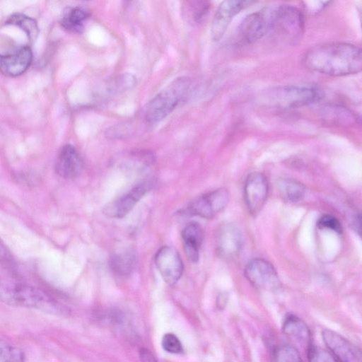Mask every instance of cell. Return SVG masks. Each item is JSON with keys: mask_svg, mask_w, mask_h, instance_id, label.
<instances>
[{"mask_svg": "<svg viewBox=\"0 0 362 362\" xmlns=\"http://www.w3.org/2000/svg\"><path fill=\"white\" fill-rule=\"evenodd\" d=\"M302 64L307 69L324 75L355 74L361 71V49L347 42L317 45L304 53Z\"/></svg>", "mask_w": 362, "mask_h": 362, "instance_id": "1", "label": "cell"}, {"mask_svg": "<svg viewBox=\"0 0 362 362\" xmlns=\"http://www.w3.org/2000/svg\"><path fill=\"white\" fill-rule=\"evenodd\" d=\"M0 302L63 315L67 310L44 291L27 284L0 278Z\"/></svg>", "mask_w": 362, "mask_h": 362, "instance_id": "2", "label": "cell"}, {"mask_svg": "<svg viewBox=\"0 0 362 362\" xmlns=\"http://www.w3.org/2000/svg\"><path fill=\"white\" fill-rule=\"evenodd\" d=\"M322 98L321 90L312 84L276 87L262 97L266 105L278 109H292L313 104Z\"/></svg>", "mask_w": 362, "mask_h": 362, "instance_id": "3", "label": "cell"}, {"mask_svg": "<svg viewBox=\"0 0 362 362\" xmlns=\"http://www.w3.org/2000/svg\"><path fill=\"white\" fill-rule=\"evenodd\" d=\"M189 86L190 79L187 76L173 80L147 104L145 110L146 121L154 124L165 119L178 105Z\"/></svg>", "mask_w": 362, "mask_h": 362, "instance_id": "4", "label": "cell"}, {"mask_svg": "<svg viewBox=\"0 0 362 362\" xmlns=\"http://www.w3.org/2000/svg\"><path fill=\"white\" fill-rule=\"evenodd\" d=\"M305 30L303 13L291 5L272 7L270 31L281 41L295 44L302 37Z\"/></svg>", "mask_w": 362, "mask_h": 362, "instance_id": "5", "label": "cell"}, {"mask_svg": "<svg viewBox=\"0 0 362 362\" xmlns=\"http://www.w3.org/2000/svg\"><path fill=\"white\" fill-rule=\"evenodd\" d=\"M272 7L247 15L238 30V40L241 44H252L270 31Z\"/></svg>", "mask_w": 362, "mask_h": 362, "instance_id": "6", "label": "cell"}, {"mask_svg": "<svg viewBox=\"0 0 362 362\" xmlns=\"http://www.w3.org/2000/svg\"><path fill=\"white\" fill-rule=\"evenodd\" d=\"M229 193L226 189L220 188L199 196L185 209L190 216L211 218L221 212L228 204Z\"/></svg>", "mask_w": 362, "mask_h": 362, "instance_id": "7", "label": "cell"}, {"mask_svg": "<svg viewBox=\"0 0 362 362\" xmlns=\"http://www.w3.org/2000/svg\"><path fill=\"white\" fill-rule=\"evenodd\" d=\"M244 273L247 279L257 288L273 291L280 287V281L275 268L265 259H252L246 265Z\"/></svg>", "mask_w": 362, "mask_h": 362, "instance_id": "8", "label": "cell"}, {"mask_svg": "<svg viewBox=\"0 0 362 362\" xmlns=\"http://www.w3.org/2000/svg\"><path fill=\"white\" fill-rule=\"evenodd\" d=\"M322 337L336 362H361V350L341 334L325 329Z\"/></svg>", "mask_w": 362, "mask_h": 362, "instance_id": "9", "label": "cell"}, {"mask_svg": "<svg viewBox=\"0 0 362 362\" xmlns=\"http://www.w3.org/2000/svg\"><path fill=\"white\" fill-rule=\"evenodd\" d=\"M268 182L261 173L248 175L244 185V199L249 212L256 216L265 204L268 194Z\"/></svg>", "mask_w": 362, "mask_h": 362, "instance_id": "10", "label": "cell"}, {"mask_svg": "<svg viewBox=\"0 0 362 362\" xmlns=\"http://www.w3.org/2000/svg\"><path fill=\"white\" fill-rule=\"evenodd\" d=\"M155 264L164 281L168 285L177 283L183 273V263L173 247H161L155 256Z\"/></svg>", "mask_w": 362, "mask_h": 362, "instance_id": "11", "label": "cell"}, {"mask_svg": "<svg viewBox=\"0 0 362 362\" xmlns=\"http://www.w3.org/2000/svg\"><path fill=\"white\" fill-rule=\"evenodd\" d=\"M254 1L226 0L217 8L211 23V38L218 41L223 36L233 17L242 10L250 6Z\"/></svg>", "mask_w": 362, "mask_h": 362, "instance_id": "12", "label": "cell"}, {"mask_svg": "<svg viewBox=\"0 0 362 362\" xmlns=\"http://www.w3.org/2000/svg\"><path fill=\"white\" fill-rule=\"evenodd\" d=\"M151 181L141 182L126 194L109 203L104 209V213L111 218H122L125 216L134 207L136 203L152 187Z\"/></svg>", "mask_w": 362, "mask_h": 362, "instance_id": "13", "label": "cell"}, {"mask_svg": "<svg viewBox=\"0 0 362 362\" xmlns=\"http://www.w3.org/2000/svg\"><path fill=\"white\" fill-rule=\"evenodd\" d=\"M33 61L30 47L23 46L13 53L0 54V72L4 76L17 77L24 74Z\"/></svg>", "mask_w": 362, "mask_h": 362, "instance_id": "14", "label": "cell"}, {"mask_svg": "<svg viewBox=\"0 0 362 362\" xmlns=\"http://www.w3.org/2000/svg\"><path fill=\"white\" fill-rule=\"evenodd\" d=\"M83 168V161L77 150L71 144L60 149L55 162V171L64 179L77 177Z\"/></svg>", "mask_w": 362, "mask_h": 362, "instance_id": "15", "label": "cell"}, {"mask_svg": "<svg viewBox=\"0 0 362 362\" xmlns=\"http://www.w3.org/2000/svg\"><path fill=\"white\" fill-rule=\"evenodd\" d=\"M242 245L239 230L231 224H224L219 228L216 237L217 250L226 259L238 255Z\"/></svg>", "mask_w": 362, "mask_h": 362, "instance_id": "16", "label": "cell"}, {"mask_svg": "<svg viewBox=\"0 0 362 362\" xmlns=\"http://www.w3.org/2000/svg\"><path fill=\"white\" fill-rule=\"evenodd\" d=\"M283 333L291 341L307 351L312 345L311 332L300 317L294 315H288L282 325Z\"/></svg>", "mask_w": 362, "mask_h": 362, "instance_id": "17", "label": "cell"}, {"mask_svg": "<svg viewBox=\"0 0 362 362\" xmlns=\"http://www.w3.org/2000/svg\"><path fill=\"white\" fill-rule=\"evenodd\" d=\"M203 237L202 228L197 223H189L182 230L184 250L187 259L192 262H197L199 259Z\"/></svg>", "mask_w": 362, "mask_h": 362, "instance_id": "18", "label": "cell"}, {"mask_svg": "<svg viewBox=\"0 0 362 362\" xmlns=\"http://www.w3.org/2000/svg\"><path fill=\"white\" fill-rule=\"evenodd\" d=\"M89 16L90 13L86 8L73 7L65 12L61 23L64 28L70 32L81 33Z\"/></svg>", "mask_w": 362, "mask_h": 362, "instance_id": "19", "label": "cell"}, {"mask_svg": "<svg viewBox=\"0 0 362 362\" xmlns=\"http://www.w3.org/2000/svg\"><path fill=\"white\" fill-rule=\"evenodd\" d=\"M135 259V255L132 252L126 251L115 255L110 259V269L116 275L127 276L132 272Z\"/></svg>", "mask_w": 362, "mask_h": 362, "instance_id": "20", "label": "cell"}, {"mask_svg": "<svg viewBox=\"0 0 362 362\" xmlns=\"http://www.w3.org/2000/svg\"><path fill=\"white\" fill-rule=\"evenodd\" d=\"M6 24H11L21 28L30 41H34L39 34L37 22L33 18L22 13L12 15L6 21Z\"/></svg>", "mask_w": 362, "mask_h": 362, "instance_id": "21", "label": "cell"}, {"mask_svg": "<svg viewBox=\"0 0 362 362\" xmlns=\"http://www.w3.org/2000/svg\"><path fill=\"white\" fill-rule=\"evenodd\" d=\"M272 362H303L298 350L292 344L282 343L272 350Z\"/></svg>", "mask_w": 362, "mask_h": 362, "instance_id": "22", "label": "cell"}, {"mask_svg": "<svg viewBox=\"0 0 362 362\" xmlns=\"http://www.w3.org/2000/svg\"><path fill=\"white\" fill-rule=\"evenodd\" d=\"M25 356L23 351L0 337V362H25Z\"/></svg>", "mask_w": 362, "mask_h": 362, "instance_id": "23", "label": "cell"}, {"mask_svg": "<svg viewBox=\"0 0 362 362\" xmlns=\"http://www.w3.org/2000/svg\"><path fill=\"white\" fill-rule=\"evenodd\" d=\"M280 190L283 196L291 202L301 200L305 192V188L300 182L293 179H284L280 182Z\"/></svg>", "mask_w": 362, "mask_h": 362, "instance_id": "24", "label": "cell"}, {"mask_svg": "<svg viewBox=\"0 0 362 362\" xmlns=\"http://www.w3.org/2000/svg\"><path fill=\"white\" fill-rule=\"evenodd\" d=\"M309 362H336L329 351L313 344L307 351Z\"/></svg>", "mask_w": 362, "mask_h": 362, "instance_id": "25", "label": "cell"}, {"mask_svg": "<svg viewBox=\"0 0 362 362\" xmlns=\"http://www.w3.org/2000/svg\"><path fill=\"white\" fill-rule=\"evenodd\" d=\"M161 344L165 351L171 354H179L182 350L180 341L172 333H167L163 337Z\"/></svg>", "mask_w": 362, "mask_h": 362, "instance_id": "26", "label": "cell"}, {"mask_svg": "<svg viewBox=\"0 0 362 362\" xmlns=\"http://www.w3.org/2000/svg\"><path fill=\"white\" fill-rule=\"evenodd\" d=\"M209 4L206 1H190L185 9L189 10L191 18L194 21H199L207 13Z\"/></svg>", "mask_w": 362, "mask_h": 362, "instance_id": "27", "label": "cell"}, {"mask_svg": "<svg viewBox=\"0 0 362 362\" xmlns=\"http://www.w3.org/2000/svg\"><path fill=\"white\" fill-rule=\"evenodd\" d=\"M317 226L320 228L332 230L338 233L342 231V227L339 221L332 215H323L319 219Z\"/></svg>", "mask_w": 362, "mask_h": 362, "instance_id": "28", "label": "cell"}, {"mask_svg": "<svg viewBox=\"0 0 362 362\" xmlns=\"http://www.w3.org/2000/svg\"><path fill=\"white\" fill-rule=\"evenodd\" d=\"M0 264L4 267L10 269L16 268V262L14 257L5 245L3 240L0 238Z\"/></svg>", "mask_w": 362, "mask_h": 362, "instance_id": "29", "label": "cell"}, {"mask_svg": "<svg viewBox=\"0 0 362 362\" xmlns=\"http://www.w3.org/2000/svg\"><path fill=\"white\" fill-rule=\"evenodd\" d=\"M303 6L306 9V11L310 13H316L322 10H323L325 7L329 6L331 1H303Z\"/></svg>", "mask_w": 362, "mask_h": 362, "instance_id": "30", "label": "cell"}, {"mask_svg": "<svg viewBox=\"0 0 362 362\" xmlns=\"http://www.w3.org/2000/svg\"><path fill=\"white\" fill-rule=\"evenodd\" d=\"M139 358L141 362H158L154 356L144 348L139 351Z\"/></svg>", "mask_w": 362, "mask_h": 362, "instance_id": "31", "label": "cell"}]
</instances>
